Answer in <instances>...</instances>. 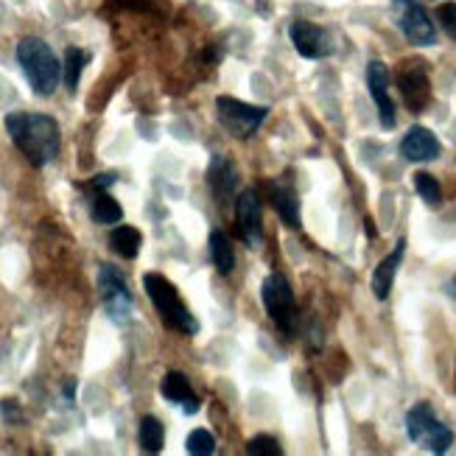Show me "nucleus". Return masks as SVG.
<instances>
[{"label": "nucleus", "mask_w": 456, "mask_h": 456, "mask_svg": "<svg viewBox=\"0 0 456 456\" xmlns=\"http://www.w3.org/2000/svg\"><path fill=\"white\" fill-rule=\"evenodd\" d=\"M6 132L14 141V146L23 151V157L43 168L53 163L62 149V134H59V124L51 115H39V112H12L6 115Z\"/></svg>", "instance_id": "1"}, {"label": "nucleus", "mask_w": 456, "mask_h": 456, "mask_svg": "<svg viewBox=\"0 0 456 456\" xmlns=\"http://www.w3.org/2000/svg\"><path fill=\"white\" fill-rule=\"evenodd\" d=\"M17 62L23 68V76L28 78L34 95L48 98L56 93L59 78H62V62L56 59L48 43H43L39 37H26L17 45Z\"/></svg>", "instance_id": "2"}, {"label": "nucleus", "mask_w": 456, "mask_h": 456, "mask_svg": "<svg viewBox=\"0 0 456 456\" xmlns=\"http://www.w3.org/2000/svg\"><path fill=\"white\" fill-rule=\"evenodd\" d=\"M143 289L149 294V300L154 303L157 314H160V320L168 328L180 330L185 336L200 333V322H196V316L188 311V305L183 303L180 291L174 289L171 281H166V277L157 272H149V274H143Z\"/></svg>", "instance_id": "3"}, {"label": "nucleus", "mask_w": 456, "mask_h": 456, "mask_svg": "<svg viewBox=\"0 0 456 456\" xmlns=\"http://www.w3.org/2000/svg\"><path fill=\"white\" fill-rule=\"evenodd\" d=\"M261 300L264 308L269 314V320L274 322V328L281 330V336L291 339L297 333V322H300V314H297V300H294V291L289 286V281L283 274H269L264 286H261Z\"/></svg>", "instance_id": "4"}, {"label": "nucleus", "mask_w": 456, "mask_h": 456, "mask_svg": "<svg viewBox=\"0 0 456 456\" xmlns=\"http://www.w3.org/2000/svg\"><path fill=\"white\" fill-rule=\"evenodd\" d=\"M406 434L411 443L428 448L431 453H445L453 445V431L434 418L428 403H418L406 414Z\"/></svg>", "instance_id": "5"}, {"label": "nucleus", "mask_w": 456, "mask_h": 456, "mask_svg": "<svg viewBox=\"0 0 456 456\" xmlns=\"http://www.w3.org/2000/svg\"><path fill=\"white\" fill-rule=\"evenodd\" d=\"M98 291H102V300H104L110 320L115 325H126L132 320L134 300H132V291L126 286V277L121 274V269H115L110 264L98 269Z\"/></svg>", "instance_id": "6"}, {"label": "nucleus", "mask_w": 456, "mask_h": 456, "mask_svg": "<svg viewBox=\"0 0 456 456\" xmlns=\"http://www.w3.org/2000/svg\"><path fill=\"white\" fill-rule=\"evenodd\" d=\"M216 112H219V121L224 124V129H230V134L252 137L266 121L269 107H252V104L238 102V98L219 95L216 98Z\"/></svg>", "instance_id": "7"}, {"label": "nucleus", "mask_w": 456, "mask_h": 456, "mask_svg": "<svg viewBox=\"0 0 456 456\" xmlns=\"http://www.w3.org/2000/svg\"><path fill=\"white\" fill-rule=\"evenodd\" d=\"M395 9V23L403 31V37L411 45H434L437 43V31H434V23L428 20L426 9L418 4V0H392Z\"/></svg>", "instance_id": "8"}, {"label": "nucleus", "mask_w": 456, "mask_h": 456, "mask_svg": "<svg viewBox=\"0 0 456 456\" xmlns=\"http://www.w3.org/2000/svg\"><path fill=\"white\" fill-rule=\"evenodd\" d=\"M235 219H238V230H241V238L255 249L264 244V208L261 200H257V191L247 188L235 202Z\"/></svg>", "instance_id": "9"}, {"label": "nucleus", "mask_w": 456, "mask_h": 456, "mask_svg": "<svg viewBox=\"0 0 456 456\" xmlns=\"http://www.w3.org/2000/svg\"><path fill=\"white\" fill-rule=\"evenodd\" d=\"M289 34H291V43H294L297 53L305 59H325L333 53L330 34L322 26L308 23V20H297V23H291Z\"/></svg>", "instance_id": "10"}, {"label": "nucleus", "mask_w": 456, "mask_h": 456, "mask_svg": "<svg viewBox=\"0 0 456 456\" xmlns=\"http://www.w3.org/2000/svg\"><path fill=\"white\" fill-rule=\"evenodd\" d=\"M367 87H370L375 107H379L381 126L392 129L395 121H398V115H395V104L389 98V68L384 62H379V59H372L367 65Z\"/></svg>", "instance_id": "11"}, {"label": "nucleus", "mask_w": 456, "mask_h": 456, "mask_svg": "<svg viewBox=\"0 0 456 456\" xmlns=\"http://www.w3.org/2000/svg\"><path fill=\"white\" fill-rule=\"evenodd\" d=\"M398 87L403 102L411 112H423L428 98H431V82H428V73L420 62H406V68L398 76Z\"/></svg>", "instance_id": "12"}, {"label": "nucleus", "mask_w": 456, "mask_h": 456, "mask_svg": "<svg viewBox=\"0 0 456 456\" xmlns=\"http://www.w3.org/2000/svg\"><path fill=\"white\" fill-rule=\"evenodd\" d=\"M440 151L443 146L437 141V134L426 126H411L401 141V154L411 163H431V160H437Z\"/></svg>", "instance_id": "13"}, {"label": "nucleus", "mask_w": 456, "mask_h": 456, "mask_svg": "<svg viewBox=\"0 0 456 456\" xmlns=\"http://www.w3.org/2000/svg\"><path fill=\"white\" fill-rule=\"evenodd\" d=\"M208 185H210L213 196L222 205L227 200H232L235 188H238V168H235V163L227 160L224 154H213L210 157V166H208Z\"/></svg>", "instance_id": "14"}, {"label": "nucleus", "mask_w": 456, "mask_h": 456, "mask_svg": "<svg viewBox=\"0 0 456 456\" xmlns=\"http://www.w3.org/2000/svg\"><path fill=\"white\" fill-rule=\"evenodd\" d=\"M160 392H163V398H166L168 403L180 406L185 414H196V411H200V406H202L200 398L193 395L191 381H188V375H185V372H176V370L166 372V375H163V381H160Z\"/></svg>", "instance_id": "15"}, {"label": "nucleus", "mask_w": 456, "mask_h": 456, "mask_svg": "<svg viewBox=\"0 0 456 456\" xmlns=\"http://www.w3.org/2000/svg\"><path fill=\"white\" fill-rule=\"evenodd\" d=\"M403 255H406V241L401 238L398 247H395V252H389L384 261L375 266V272H372V294L379 297V300H387V297H389V291L395 286V274H398V269H401Z\"/></svg>", "instance_id": "16"}, {"label": "nucleus", "mask_w": 456, "mask_h": 456, "mask_svg": "<svg viewBox=\"0 0 456 456\" xmlns=\"http://www.w3.org/2000/svg\"><path fill=\"white\" fill-rule=\"evenodd\" d=\"M269 200L277 210V216L289 224V227H300V200L289 183L283 180H274L269 183Z\"/></svg>", "instance_id": "17"}, {"label": "nucleus", "mask_w": 456, "mask_h": 456, "mask_svg": "<svg viewBox=\"0 0 456 456\" xmlns=\"http://www.w3.org/2000/svg\"><path fill=\"white\" fill-rule=\"evenodd\" d=\"M208 247H210V261H213L216 272L230 274L232 266H235V249L230 244V238L222 230H213L210 238H208Z\"/></svg>", "instance_id": "18"}, {"label": "nucleus", "mask_w": 456, "mask_h": 456, "mask_svg": "<svg viewBox=\"0 0 456 456\" xmlns=\"http://www.w3.org/2000/svg\"><path fill=\"white\" fill-rule=\"evenodd\" d=\"M141 244H143V235L137 232L134 227H129V224H121V227H115L110 232V247H112V252L126 257V261L137 257V252H141Z\"/></svg>", "instance_id": "19"}, {"label": "nucleus", "mask_w": 456, "mask_h": 456, "mask_svg": "<svg viewBox=\"0 0 456 456\" xmlns=\"http://www.w3.org/2000/svg\"><path fill=\"white\" fill-rule=\"evenodd\" d=\"M90 216L95 224H118L124 219V210L107 191H95L93 202H90Z\"/></svg>", "instance_id": "20"}, {"label": "nucleus", "mask_w": 456, "mask_h": 456, "mask_svg": "<svg viewBox=\"0 0 456 456\" xmlns=\"http://www.w3.org/2000/svg\"><path fill=\"white\" fill-rule=\"evenodd\" d=\"M137 440H141V448L146 453H160L163 443H166L163 423L157 420V418H151V414H146V418L141 420V428H137Z\"/></svg>", "instance_id": "21"}, {"label": "nucleus", "mask_w": 456, "mask_h": 456, "mask_svg": "<svg viewBox=\"0 0 456 456\" xmlns=\"http://www.w3.org/2000/svg\"><path fill=\"white\" fill-rule=\"evenodd\" d=\"M90 62V53L82 51V48H68L65 51V62H62V78H65V87L68 90H76L78 78H82V70L85 65Z\"/></svg>", "instance_id": "22"}, {"label": "nucleus", "mask_w": 456, "mask_h": 456, "mask_svg": "<svg viewBox=\"0 0 456 456\" xmlns=\"http://www.w3.org/2000/svg\"><path fill=\"white\" fill-rule=\"evenodd\" d=\"M414 191H418V196H420V200H423L428 208H440V205H443L440 183L434 180L431 174H426V171H418V174H414Z\"/></svg>", "instance_id": "23"}, {"label": "nucleus", "mask_w": 456, "mask_h": 456, "mask_svg": "<svg viewBox=\"0 0 456 456\" xmlns=\"http://www.w3.org/2000/svg\"><path fill=\"white\" fill-rule=\"evenodd\" d=\"M188 453H193V456H210V453H216V440H213V434L210 431H205V428H196V431H191V437H188Z\"/></svg>", "instance_id": "24"}, {"label": "nucleus", "mask_w": 456, "mask_h": 456, "mask_svg": "<svg viewBox=\"0 0 456 456\" xmlns=\"http://www.w3.org/2000/svg\"><path fill=\"white\" fill-rule=\"evenodd\" d=\"M247 453H249V456H281L283 448L277 445L274 437H266V434H261V437H252V440L247 443Z\"/></svg>", "instance_id": "25"}, {"label": "nucleus", "mask_w": 456, "mask_h": 456, "mask_svg": "<svg viewBox=\"0 0 456 456\" xmlns=\"http://www.w3.org/2000/svg\"><path fill=\"white\" fill-rule=\"evenodd\" d=\"M437 20H440V26L443 31L453 39L456 43V4H440L437 9Z\"/></svg>", "instance_id": "26"}, {"label": "nucleus", "mask_w": 456, "mask_h": 456, "mask_svg": "<svg viewBox=\"0 0 456 456\" xmlns=\"http://www.w3.org/2000/svg\"><path fill=\"white\" fill-rule=\"evenodd\" d=\"M112 183H115V174H98L95 180L90 183V188H93V191H107Z\"/></svg>", "instance_id": "27"}, {"label": "nucleus", "mask_w": 456, "mask_h": 456, "mask_svg": "<svg viewBox=\"0 0 456 456\" xmlns=\"http://www.w3.org/2000/svg\"><path fill=\"white\" fill-rule=\"evenodd\" d=\"M73 389H76V384H73V381H68V387H65V395H68V401H73Z\"/></svg>", "instance_id": "28"}, {"label": "nucleus", "mask_w": 456, "mask_h": 456, "mask_svg": "<svg viewBox=\"0 0 456 456\" xmlns=\"http://www.w3.org/2000/svg\"><path fill=\"white\" fill-rule=\"evenodd\" d=\"M453 289H456V281H453Z\"/></svg>", "instance_id": "29"}]
</instances>
